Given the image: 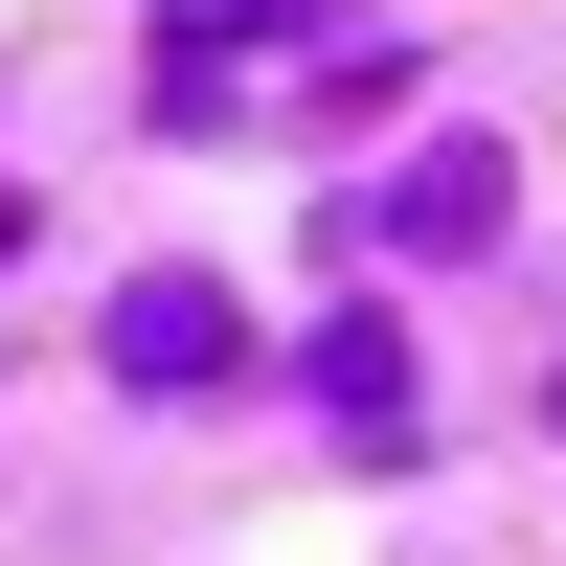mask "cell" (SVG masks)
Returning a JSON list of instances; mask_svg holds the SVG:
<instances>
[{
	"label": "cell",
	"mask_w": 566,
	"mask_h": 566,
	"mask_svg": "<svg viewBox=\"0 0 566 566\" xmlns=\"http://www.w3.org/2000/svg\"><path fill=\"white\" fill-rule=\"evenodd\" d=\"M227 23H340V0H181V45H227Z\"/></svg>",
	"instance_id": "3957f363"
},
{
	"label": "cell",
	"mask_w": 566,
	"mask_h": 566,
	"mask_svg": "<svg viewBox=\"0 0 566 566\" xmlns=\"http://www.w3.org/2000/svg\"><path fill=\"white\" fill-rule=\"evenodd\" d=\"M476 227H499V159H476V136H453L431 181H386V250H476Z\"/></svg>",
	"instance_id": "7a4b0ae2"
},
{
	"label": "cell",
	"mask_w": 566,
	"mask_h": 566,
	"mask_svg": "<svg viewBox=\"0 0 566 566\" xmlns=\"http://www.w3.org/2000/svg\"><path fill=\"white\" fill-rule=\"evenodd\" d=\"M114 363H136V386H227V295H205V272H136V295H114Z\"/></svg>",
	"instance_id": "6da1fadb"
}]
</instances>
